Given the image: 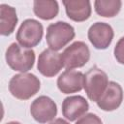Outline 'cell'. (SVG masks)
<instances>
[{"mask_svg":"<svg viewBox=\"0 0 124 124\" xmlns=\"http://www.w3.org/2000/svg\"><path fill=\"white\" fill-rule=\"evenodd\" d=\"M41 81L34 74L20 73L12 77L9 82L10 93L19 100H28L38 93Z\"/></svg>","mask_w":124,"mask_h":124,"instance_id":"obj_1","label":"cell"},{"mask_svg":"<svg viewBox=\"0 0 124 124\" xmlns=\"http://www.w3.org/2000/svg\"><path fill=\"white\" fill-rule=\"evenodd\" d=\"M5 58L12 70L27 73L34 66L35 51L32 48L23 47L17 43H13L8 46Z\"/></svg>","mask_w":124,"mask_h":124,"instance_id":"obj_2","label":"cell"},{"mask_svg":"<svg viewBox=\"0 0 124 124\" xmlns=\"http://www.w3.org/2000/svg\"><path fill=\"white\" fill-rule=\"evenodd\" d=\"M76 36L74 27L65 21L51 23L46 28V40L50 49L58 51L68 45Z\"/></svg>","mask_w":124,"mask_h":124,"instance_id":"obj_3","label":"cell"},{"mask_svg":"<svg viewBox=\"0 0 124 124\" xmlns=\"http://www.w3.org/2000/svg\"><path fill=\"white\" fill-rule=\"evenodd\" d=\"M108 82V78L103 70L98 67L91 68L84 75L83 88L88 99L97 103L105 92Z\"/></svg>","mask_w":124,"mask_h":124,"instance_id":"obj_4","label":"cell"},{"mask_svg":"<svg viewBox=\"0 0 124 124\" xmlns=\"http://www.w3.org/2000/svg\"><path fill=\"white\" fill-rule=\"evenodd\" d=\"M44 34V28L40 21L34 18L25 19L16 32V41L26 48H32L40 44Z\"/></svg>","mask_w":124,"mask_h":124,"instance_id":"obj_5","label":"cell"},{"mask_svg":"<svg viewBox=\"0 0 124 124\" xmlns=\"http://www.w3.org/2000/svg\"><path fill=\"white\" fill-rule=\"evenodd\" d=\"M64 67L67 70L83 67L90 58L88 46L81 41H77L67 46L61 53Z\"/></svg>","mask_w":124,"mask_h":124,"instance_id":"obj_6","label":"cell"},{"mask_svg":"<svg viewBox=\"0 0 124 124\" xmlns=\"http://www.w3.org/2000/svg\"><path fill=\"white\" fill-rule=\"evenodd\" d=\"M31 116L37 122L45 124L51 122L57 114V106L55 102L47 96H39L30 106Z\"/></svg>","mask_w":124,"mask_h":124,"instance_id":"obj_7","label":"cell"},{"mask_svg":"<svg viewBox=\"0 0 124 124\" xmlns=\"http://www.w3.org/2000/svg\"><path fill=\"white\" fill-rule=\"evenodd\" d=\"M64 67L61 53L54 51L50 48L43 50L38 57L37 69L46 78L56 76Z\"/></svg>","mask_w":124,"mask_h":124,"instance_id":"obj_8","label":"cell"},{"mask_svg":"<svg viewBox=\"0 0 124 124\" xmlns=\"http://www.w3.org/2000/svg\"><path fill=\"white\" fill-rule=\"evenodd\" d=\"M114 32L112 27L106 22L93 23L87 32V37L92 46L97 49L108 48L113 39Z\"/></svg>","mask_w":124,"mask_h":124,"instance_id":"obj_9","label":"cell"},{"mask_svg":"<svg viewBox=\"0 0 124 124\" xmlns=\"http://www.w3.org/2000/svg\"><path fill=\"white\" fill-rule=\"evenodd\" d=\"M89 109L87 100L80 95L69 96L62 103V114L69 121H76L83 116Z\"/></svg>","mask_w":124,"mask_h":124,"instance_id":"obj_10","label":"cell"},{"mask_svg":"<svg viewBox=\"0 0 124 124\" xmlns=\"http://www.w3.org/2000/svg\"><path fill=\"white\" fill-rule=\"evenodd\" d=\"M123 101V90L119 83L109 81L97 106L104 111H112L118 108Z\"/></svg>","mask_w":124,"mask_h":124,"instance_id":"obj_11","label":"cell"},{"mask_svg":"<svg viewBox=\"0 0 124 124\" xmlns=\"http://www.w3.org/2000/svg\"><path fill=\"white\" fill-rule=\"evenodd\" d=\"M84 85V75L75 70L64 71L57 78V87L63 94L79 92Z\"/></svg>","mask_w":124,"mask_h":124,"instance_id":"obj_12","label":"cell"},{"mask_svg":"<svg viewBox=\"0 0 124 124\" xmlns=\"http://www.w3.org/2000/svg\"><path fill=\"white\" fill-rule=\"evenodd\" d=\"M67 16L76 22L87 20L91 16V3L89 0H63Z\"/></svg>","mask_w":124,"mask_h":124,"instance_id":"obj_13","label":"cell"},{"mask_svg":"<svg viewBox=\"0 0 124 124\" xmlns=\"http://www.w3.org/2000/svg\"><path fill=\"white\" fill-rule=\"evenodd\" d=\"M17 15L14 7L8 4L0 5V34L9 36L14 31L17 24Z\"/></svg>","mask_w":124,"mask_h":124,"instance_id":"obj_14","label":"cell"},{"mask_svg":"<svg viewBox=\"0 0 124 124\" xmlns=\"http://www.w3.org/2000/svg\"><path fill=\"white\" fill-rule=\"evenodd\" d=\"M33 11L39 18L43 20H50L58 15V2L55 0H36L33 2Z\"/></svg>","mask_w":124,"mask_h":124,"instance_id":"obj_15","label":"cell"},{"mask_svg":"<svg viewBox=\"0 0 124 124\" xmlns=\"http://www.w3.org/2000/svg\"><path fill=\"white\" fill-rule=\"evenodd\" d=\"M122 2L120 0H96L94 2L95 12L103 17H113L121 9Z\"/></svg>","mask_w":124,"mask_h":124,"instance_id":"obj_16","label":"cell"},{"mask_svg":"<svg viewBox=\"0 0 124 124\" xmlns=\"http://www.w3.org/2000/svg\"><path fill=\"white\" fill-rule=\"evenodd\" d=\"M113 54H114L116 61L124 65V36L121 37L116 43L114 49H113Z\"/></svg>","mask_w":124,"mask_h":124,"instance_id":"obj_17","label":"cell"},{"mask_svg":"<svg viewBox=\"0 0 124 124\" xmlns=\"http://www.w3.org/2000/svg\"><path fill=\"white\" fill-rule=\"evenodd\" d=\"M76 124H103L101 118L95 113H87L81 116Z\"/></svg>","mask_w":124,"mask_h":124,"instance_id":"obj_18","label":"cell"},{"mask_svg":"<svg viewBox=\"0 0 124 124\" xmlns=\"http://www.w3.org/2000/svg\"><path fill=\"white\" fill-rule=\"evenodd\" d=\"M48 124H70L68 121L64 120L63 118H56L54 120H52L51 122H49Z\"/></svg>","mask_w":124,"mask_h":124,"instance_id":"obj_19","label":"cell"},{"mask_svg":"<svg viewBox=\"0 0 124 124\" xmlns=\"http://www.w3.org/2000/svg\"><path fill=\"white\" fill-rule=\"evenodd\" d=\"M6 124H21V123L18 121H10V122H7Z\"/></svg>","mask_w":124,"mask_h":124,"instance_id":"obj_20","label":"cell"}]
</instances>
